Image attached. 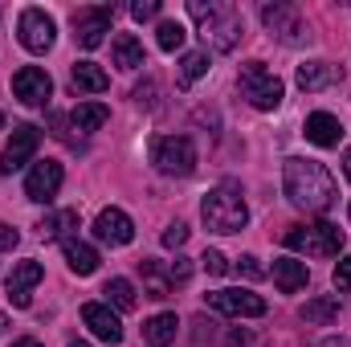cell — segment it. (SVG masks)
Here are the masks:
<instances>
[{"mask_svg":"<svg viewBox=\"0 0 351 347\" xmlns=\"http://www.w3.org/2000/svg\"><path fill=\"white\" fill-rule=\"evenodd\" d=\"M282 188L290 196V204L306 208V213H327L339 192H335V176L327 172L323 164L315 160H302V156H290L282 164Z\"/></svg>","mask_w":351,"mask_h":347,"instance_id":"6da1fadb","label":"cell"},{"mask_svg":"<svg viewBox=\"0 0 351 347\" xmlns=\"http://www.w3.org/2000/svg\"><path fill=\"white\" fill-rule=\"evenodd\" d=\"M200 217L213 233H241L245 221H250V208H245V196H241V184L225 180L217 188L204 192L200 200Z\"/></svg>","mask_w":351,"mask_h":347,"instance_id":"7a4b0ae2","label":"cell"},{"mask_svg":"<svg viewBox=\"0 0 351 347\" xmlns=\"http://www.w3.org/2000/svg\"><path fill=\"white\" fill-rule=\"evenodd\" d=\"M188 16L200 25V37L213 45V49H221V53H229L237 41H241V16H237V8L233 4H217V0H188Z\"/></svg>","mask_w":351,"mask_h":347,"instance_id":"3957f363","label":"cell"},{"mask_svg":"<svg viewBox=\"0 0 351 347\" xmlns=\"http://www.w3.org/2000/svg\"><path fill=\"white\" fill-rule=\"evenodd\" d=\"M343 229L339 225H331V221H315V225H294L290 233H286V246L290 250H298V254H306V258H335L339 250H343Z\"/></svg>","mask_w":351,"mask_h":347,"instance_id":"277c9868","label":"cell"},{"mask_svg":"<svg viewBox=\"0 0 351 347\" xmlns=\"http://www.w3.org/2000/svg\"><path fill=\"white\" fill-rule=\"evenodd\" d=\"M237 86H241V94H245L258 110H274V106L282 102V78L269 74L262 62H245L241 74H237Z\"/></svg>","mask_w":351,"mask_h":347,"instance_id":"5b68a950","label":"cell"},{"mask_svg":"<svg viewBox=\"0 0 351 347\" xmlns=\"http://www.w3.org/2000/svg\"><path fill=\"white\" fill-rule=\"evenodd\" d=\"M152 164L164 176H192L196 172V143L188 135H168V139H156L152 147Z\"/></svg>","mask_w":351,"mask_h":347,"instance_id":"8992f818","label":"cell"},{"mask_svg":"<svg viewBox=\"0 0 351 347\" xmlns=\"http://www.w3.org/2000/svg\"><path fill=\"white\" fill-rule=\"evenodd\" d=\"M16 37H21V45L29 53H45V49H53L58 25H53V16L45 8H25L21 21H16Z\"/></svg>","mask_w":351,"mask_h":347,"instance_id":"52a82bcc","label":"cell"},{"mask_svg":"<svg viewBox=\"0 0 351 347\" xmlns=\"http://www.w3.org/2000/svg\"><path fill=\"white\" fill-rule=\"evenodd\" d=\"M37 147H41V131H37L33 123L12 127V139H8V147L0 152V176H12L16 168H25V164L37 156Z\"/></svg>","mask_w":351,"mask_h":347,"instance_id":"ba28073f","label":"cell"},{"mask_svg":"<svg viewBox=\"0 0 351 347\" xmlns=\"http://www.w3.org/2000/svg\"><path fill=\"white\" fill-rule=\"evenodd\" d=\"M204 302L221 315H237V319H262L265 315V298L254 290H213L204 294Z\"/></svg>","mask_w":351,"mask_h":347,"instance_id":"9c48e42d","label":"cell"},{"mask_svg":"<svg viewBox=\"0 0 351 347\" xmlns=\"http://www.w3.org/2000/svg\"><path fill=\"white\" fill-rule=\"evenodd\" d=\"M110 21H114V12H110L106 4L78 8V12H74V41H78L82 49H98L102 37L110 33Z\"/></svg>","mask_w":351,"mask_h":347,"instance_id":"30bf717a","label":"cell"},{"mask_svg":"<svg viewBox=\"0 0 351 347\" xmlns=\"http://www.w3.org/2000/svg\"><path fill=\"white\" fill-rule=\"evenodd\" d=\"M62 180H66V172H62L58 160H37V164L29 168V176H25V196L37 200V204H49V200L58 196Z\"/></svg>","mask_w":351,"mask_h":347,"instance_id":"8fae6325","label":"cell"},{"mask_svg":"<svg viewBox=\"0 0 351 347\" xmlns=\"http://www.w3.org/2000/svg\"><path fill=\"white\" fill-rule=\"evenodd\" d=\"M12 94L25 102V106H45L49 94H53V78L41 70V66H21L12 74Z\"/></svg>","mask_w":351,"mask_h":347,"instance_id":"7c38bea8","label":"cell"},{"mask_svg":"<svg viewBox=\"0 0 351 347\" xmlns=\"http://www.w3.org/2000/svg\"><path fill=\"white\" fill-rule=\"evenodd\" d=\"M82 323L90 327V335L94 339H102V344H123V323H119V315L106 307V302H86L82 307Z\"/></svg>","mask_w":351,"mask_h":347,"instance_id":"4fadbf2b","label":"cell"},{"mask_svg":"<svg viewBox=\"0 0 351 347\" xmlns=\"http://www.w3.org/2000/svg\"><path fill=\"white\" fill-rule=\"evenodd\" d=\"M41 278H45L41 261H16V265H12V274L4 278L8 302H12V307H29V290H33V286H37Z\"/></svg>","mask_w":351,"mask_h":347,"instance_id":"5bb4252c","label":"cell"},{"mask_svg":"<svg viewBox=\"0 0 351 347\" xmlns=\"http://www.w3.org/2000/svg\"><path fill=\"white\" fill-rule=\"evenodd\" d=\"M262 21H265V29H269V33H278V37H282V41H290V45L302 37V12H298L294 4H265Z\"/></svg>","mask_w":351,"mask_h":347,"instance_id":"9a60e30c","label":"cell"},{"mask_svg":"<svg viewBox=\"0 0 351 347\" xmlns=\"http://www.w3.org/2000/svg\"><path fill=\"white\" fill-rule=\"evenodd\" d=\"M94 233H98V241H106V246H131L135 225H131V217H127L123 208H102L98 221H94Z\"/></svg>","mask_w":351,"mask_h":347,"instance_id":"2e32d148","label":"cell"},{"mask_svg":"<svg viewBox=\"0 0 351 347\" xmlns=\"http://www.w3.org/2000/svg\"><path fill=\"white\" fill-rule=\"evenodd\" d=\"M302 135H306L315 147H339V139H343V123H339L335 115H327V110H315V115H306Z\"/></svg>","mask_w":351,"mask_h":347,"instance_id":"e0dca14e","label":"cell"},{"mask_svg":"<svg viewBox=\"0 0 351 347\" xmlns=\"http://www.w3.org/2000/svg\"><path fill=\"white\" fill-rule=\"evenodd\" d=\"M269 274H274V286H278L282 294H298V290L306 286V278H311L306 261H294V258H278Z\"/></svg>","mask_w":351,"mask_h":347,"instance_id":"ac0fdd59","label":"cell"},{"mask_svg":"<svg viewBox=\"0 0 351 347\" xmlns=\"http://www.w3.org/2000/svg\"><path fill=\"white\" fill-rule=\"evenodd\" d=\"M62 254H66V265L78 274V278H86L98 270V250L86 246V241H78V237H70V241H62Z\"/></svg>","mask_w":351,"mask_h":347,"instance_id":"d6986e66","label":"cell"},{"mask_svg":"<svg viewBox=\"0 0 351 347\" xmlns=\"http://www.w3.org/2000/svg\"><path fill=\"white\" fill-rule=\"evenodd\" d=\"M176 331H180V319H176L172 311L152 315V319L143 323V339H147L152 347H172L176 344Z\"/></svg>","mask_w":351,"mask_h":347,"instance_id":"ffe728a7","label":"cell"},{"mask_svg":"<svg viewBox=\"0 0 351 347\" xmlns=\"http://www.w3.org/2000/svg\"><path fill=\"white\" fill-rule=\"evenodd\" d=\"M110 53H114V66L119 70H139L143 66V41L131 37V33H119L114 45H110Z\"/></svg>","mask_w":351,"mask_h":347,"instance_id":"44dd1931","label":"cell"},{"mask_svg":"<svg viewBox=\"0 0 351 347\" xmlns=\"http://www.w3.org/2000/svg\"><path fill=\"white\" fill-rule=\"evenodd\" d=\"M70 82H74V90H86V94H102V90L110 86L106 70L94 66V62H78V66L70 70Z\"/></svg>","mask_w":351,"mask_h":347,"instance_id":"7402d4cb","label":"cell"},{"mask_svg":"<svg viewBox=\"0 0 351 347\" xmlns=\"http://www.w3.org/2000/svg\"><path fill=\"white\" fill-rule=\"evenodd\" d=\"M74 229H78V213H74V208H62V213H53V217L41 221V237H45V241H58V237L70 241Z\"/></svg>","mask_w":351,"mask_h":347,"instance_id":"603a6c76","label":"cell"},{"mask_svg":"<svg viewBox=\"0 0 351 347\" xmlns=\"http://www.w3.org/2000/svg\"><path fill=\"white\" fill-rule=\"evenodd\" d=\"M302 323H315V327H323V323H331L335 315H339V294H323V298H311L302 311Z\"/></svg>","mask_w":351,"mask_h":347,"instance_id":"cb8c5ba5","label":"cell"},{"mask_svg":"<svg viewBox=\"0 0 351 347\" xmlns=\"http://www.w3.org/2000/svg\"><path fill=\"white\" fill-rule=\"evenodd\" d=\"M335 82V66L327 62H302L298 66V86L302 90H327Z\"/></svg>","mask_w":351,"mask_h":347,"instance_id":"d4e9b609","label":"cell"},{"mask_svg":"<svg viewBox=\"0 0 351 347\" xmlns=\"http://www.w3.org/2000/svg\"><path fill=\"white\" fill-rule=\"evenodd\" d=\"M106 119H110V110H106L102 102H82V106H74V110H70L74 131H98Z\"/></svg>","mask_w":351,"mask_h":347,"instance_id":"484cf974","label":"cell"},{"mask_svg":"<svg viewBox=\"0 0 351 347\" xmlns=\"http://www.w3.org/2000/svg\"><path fill=\"white\" fill-rule=\"evenodd\" d=\"M102 294H106V307L114 302V311H135V286L127 278H110Z\"/></svg>","mask_w":351,"mask_h":347,"instance_id":"4316f807","label":"cell"},{"mask_svg":"<svg viewBox=\"0 0 351 347\" xmlns=\"http://www.w3.org/2000/svg\"><path fill=\"white\" fill-rule=\"evenodd\" d=\"M204 74H208V53L196 49V53H184V58H180V86H192V82L204 78Z\"/></svg>","mask_w":351,"mask_h":347,"instance_id":"83f0119b","label":"cell"},{"mask_svg":"<svg viewBox=\"0 0 351 347\" xmlns=\"http://www.w3.org/2000/svg\"><path fill=\"white\" fill-rule=\"evenodd\" d=\"M143 265V278H147V298H168L172 294V278L160 274V261H139Z\"/></svg>","mask_w":351,"mask_h":347,"instance_id":"f1b7e54d","label":"cell"},{"mask_svg":"<svg viewBox=\"0 0 351 347\" xmlns=\"http://www.w3.org/2000/svg\"><path fill=\"white\" fill-rule=\"evenodd\" d=\"M184 37H188V33H184L180 21H160V29H156V41H160L164 53H176V49L184 45Z\"/></svg>","mask_w":351,"mask_h":347,"instance_id":"f546056e","label":"cell"},{"mask_svg":"<svg viewBox=\"0 0 351 347\" xmlns=\"http://www.w3.org/2000/svg\"><path fill=\"white\" fill-rule=\"evenodd\" d=\"M237 274H241V278H250V282H262V278H265V265L254 258V254H245V258H237Z\"/></svg>","mask_w":351,"mask_h":347,"instance_id":"4dcf8cb0","label":"cell"},{"mask_svg":"<svg viewBox=\"0 0 351 347\" xmlns=\"http://www.w3.org/2000/svg\"><path fill=\"white\" fill-rule=\"evenodd\" d=\"M160 241H164V250H180V246L188 241V225H180V221H176V225H168Z\"/></svg>","mask_w":351,"mask_h":347,"instance_id":"1f68e13d","label":"cell"},{"mask_svg":"<svg viewBox=\"0 0 351 347\" xmlns=\"http://www.w3.org/2000/svg\"><path fill=\"white\" fill-rule=\"evenodd\" d=\"M204 270H208V274H213V278H221V274H225V270H229V261H225V254H221V250H204Z\"/></svg>","mask_w":351,"mask_h":347,"instance_id":"d6a6232c","label":"cell"},{"mask_svg":"<svg viewBox=\"0 0 351 347\" xmlns=\"http://www.w3.org/2000/svg\"><path fill=\"white\" fill-rule=\"evenodd\" d=\"M168 278H172V286H180V282H188V278H192V261H188V258H176V261H168Z\"/></svg>","mask_w":351,"mask_h":347,"instance_id":"836d02e7","label":"cell"},{"mask_svg":"<svg viewBox=\"0 0 351 347\" xmlns=\"http://www.w3.org/2000/svg\"><path fill=\"white\" fill-rule=\"evenodd\" d=\"M131 16H135V21H152V16H160V0H135V4H131Z\"/></svg>","mask_w":351,"mask_h":347,"instance_id":"e575fe53","label":"cell"},{"mask_svg":"<svg viewBox=\"0 0 351 347\" xmlns=\"http://www.w3.org/2000/svg\"><path fill=\"white\" fill-rule=\"evenodd\" d=\"M335 286H339V290H351V258H343L335 265Z\"/></svg>","mask_w":351,"mask_h":347,"instance_id":"d590c367","label":"cell"},{"mask_svg":"<svg viewBox=\"0 0 351 347\" xmlns=\"http://www.w3.org/2000/svg\"><path fill=\"white\" fill-rule=\"evenodd\" d=\"M16 241H21V233H16L12 225H0V254H4V250H12Z\"/></svg>","mask_w":351,"mask_h":347,"instance_id":"8d00e7d4","label":"cell"},{"mask_svg":"<svg viewBox=\"0 0 351 347\" xmlns=\"http://www.w3.org/2000/svg\"><path fill=\"white\" fill-rule=\"evenodd\" d=\"M343 176H348V180H351V147H348V152H343Z\"/></svg>","mask_w":351,"mask_h":347,"instance_id":"74e56055","label":"cell"},{"mask_svg":"<svg viewBox=\"0 0 351 347\" xmlns=\"http://www.w3.org/2000/svg\"><path fill=\"white\" fill-rule=\"evenodd\" d=\"M12 347H41L37 339H12Z\"/></svg>","mask_w":351,"mask_h":347,"instance_id":"f35d334b","label":"cell"},{"mask_svg":"<svg viewBox=\"0 0 351 347\" xmlns=\"http://www.w3.org/2000/svg\"><path fill=\"white\" fill-rule=\"evenodd\" d=\"M70 347H90V344H78V339H74V344H70Z\"/></svg>","mask_w":351,"mask_h":347,"instance_id":"ab89813d","label":"cell"},{"mask_svg":"<svg viewBox=\"0 0 351 347\" xmlns=\"http://www.w3.org/2000/svg\"><path fill=\"white\" fill-rule=\"evenodd\" d=\"M0 127H4V115H0Z\"/></svg>","mask_w":351,"mask_h":347,"instance_id":"60d3db41","label":"cell"},{"mask_svg":"<svg viewBox=\"0 0 351 347\" xmlns=\"http://www.w3.org/2000/svg\"><path fill=\"white\" fill-rule=\"evenodd\" d=\"M348 217H351V204H348Z\"/></svg>","mask_w":351,"mask_h":347,"instance_id":"b9f144b4","label":"cell"},{"mask_svg":"<svg viewBox=\"0 0 351 347\" xmlns=\"http://www.w3.org/2000/svg\"><path fill=\"white\" fill-rule=\"evenodd\" d=\"M0 327H4V319H0Z\"/></svg>","mask_w":351,"mask_h":347,"instance_id":"7bdbcfd3","label":"cell"}]
</instances>
